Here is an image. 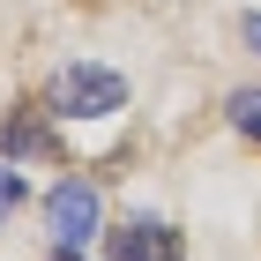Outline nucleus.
<instances>
[{
    "instance_id": "1",
    "label": "nucleus",
    "mask_w": 261,
    "mask_h": 261,
    "mask_svg": "<svg viewBox=\"0 0 261 261\" xmlns=\"http://www.w3.org/2000/svg\"><path fill=\"white\" fill-rule=\"evenodd\" d=\"M45 105L53 112H67V120H105V112H120L127 105V82L112 75V67H60L53 75V90H45Z\"/></svg>"
},
{
    "instance_id": "2",
    "label": "nucleus",
    "mask_w": 261,
    "mask_h": 261,
    "mask_svg": "<svg viewBox=\"0 0 261 261\" xmlns=\"http://www.w3.org/2000/svg\"><path fill=\"white\" fill-rule=\"evenodd\" d=\"M45 224H53V246H90L97 239V187L90 179H60L45 201Z\"/></svg>"
},
{
    "instance_id": "3",
    "label": "nucleus",
    "mask_w": 261,
    "mask_h": 261,
    "mask_svg": "<svg viewBox=\"0 0 261 261\" xmlns=\"http://www.w3.org/2000/svg\"><path fill=\"white\" fill-rule=\"evenodd\" d=\"M112 261H179V231L164 217H135L127 231H112Z\"/></svg>"
},
{
    "instance_id": "4",
    "label": "nucleus",
    "mask_w": 261,
    "mask_h": 261,
    "mask_svg": "<svg viewBox=\"0 0 261 261\" xmlns=\"http://www.w3.org/2000/svg\"><path fill=\"white\" fill-rule=\"evenodd\" d=\"M0 149H8V164L15 157H53V127H45L38 105H15V112L0 120Z\"/></svg>"
},
{
    "instance_id": "5",
    "label": "nucleus",
    "mask_w": 261,
    "mask_h": 261,
    "mask_svg": "<svg viewBox=\"0 0 261 261\" xmlns=\"http://www.w3.org/2000/svg\"><path fill=\"white\" fill-rule=\"evenodd\" d=\"M224 112H231V127H239V135L261 142V90H231V105H224Z\"/></svg>"
},
{
    "instance_id": "6",
    "label": "nucleus",
    "mask_w": 261,
    "mask_h": 261,
    "mask_svg": "<svg viewBox=\"0 0 261 261\" xmlns=\"http://www.w3.org/2000/svg\"><path fill=\"white\" fill-rule=\"evenodd\" d=\"M15 201H22V179L8 172V164H0V224H8V209H15Z\"/></svg>"
},
{
    "instance_id": "7",
    "label": "nucleus",
    "mask_w": 261,
    "mask_h": 261,
    "mask_svg": "<svg viewBox=\"0 0 261 261\" xmlns=\"http://www.w3.org/2000/svg\"><path fill=\"white\" fill-rule=\"evenodd\" d=\"M246 45H254V53H261V15H246Z\"/></svg>"
},
{
    "instance_id": "8",
    "label": "nucleus",
    "mask_w": 261,
    "mask_h": 261,
    "mask_svg": "<svg viewBox=\"0 0 261 261\" xmlns=\"http://www.w3.org/2000/svg\"><path fill=\"white\" fill-rule=\"evenodd\" d=\"M53 261H82V246H53Z\"/></svg>"
}]
</instances>
